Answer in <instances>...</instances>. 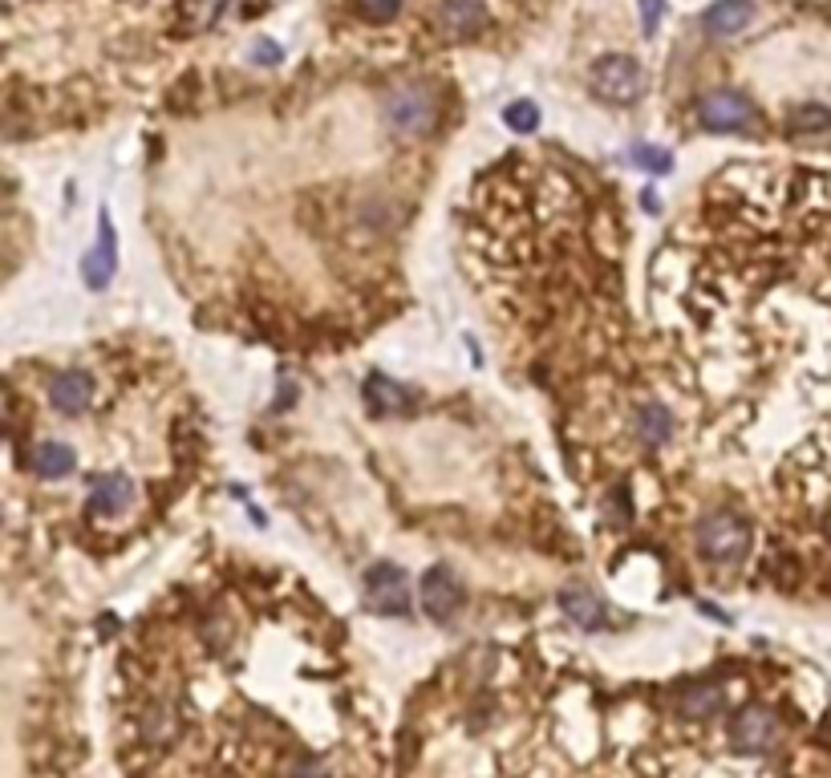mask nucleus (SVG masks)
<instances>
[{
	"label": "nucleus",
	"mask_w": 831,
	"mask_h": 778,
	"mask_svg": "<svg viewBox=\"0 0 831 778\" xmlns=\"http://www.w3.org/2000/svg\"><path fill=\"white\" fill-rule=\"evenodd\" d=\"M285 613L260 588H224L146 625L138 657H126L131 778H369L373 738L353 694L293 709V694L345 673L321 613L260 682Z\"/></svg>",
	"instance_id": "1"
},
{
	"label": "nucleus",
	"mask_w": 831,
	"mask_h": 778,
	"mask_svg": "<svg viewBox=\"0 0 831 778\" xmlns=\"http://www.w3.org/2000/svg\"><path fill=\"white\" fill-rule=\"evenodd\" d=\"M750 540H755L750 519L738 515V511H710L698 523V552L718 567L742 564L750 552Z\"/></svg>",
	"instance_id": "2"
},
{
	"label": "nucleus",
	"mask_w": 831,
	"mask_h": 778,
	"mask_svg": "<svg viewBox=\"0 0 831 778\" xmlns=\"http://www.w3.org/2000/svg\"><path fill=\"white\" fill-rule=\"evenodd\" d=\"M645 85L649 82H645L642 61L629 58V53H608L588 70V90L601 102H613V106H633L645 94Z\"/></svg>",
	"instance_id": "3"
},
{
	"label": "nucleus",
	"mask_w": 831,
	"mask_h": 778,
	"mask_svg": "<svg viewBox=\"0 0 831 778\" xmlns=\"http://www.w3.org/2000/svg\"><path fill=\"white\" fill-rule=\"evenodd\" d=\"M386 119H390V126L398 134H427L439 122V102L422 85H402L386 102Z\"/></svg>",
	"instance_id": "4"
},
{
	"label": "nucleus",
	"mask_w": 831,
	"mask_h": 778,
	"mask_svg": "<svg viewBox=\"0 0 831 778\" xmlns=\"http://www.w3.org/2000/svg\"><path fill=\"white\" fill-rule=\"evenodd\" d=\"M366 604L378 616H410V584L398 564H373L366 572Z\"/></svg>",
	"instance_id": "5"
},
{
	"label": "nucleus",
	"mask_w": 831,
	"mask_h": 778,
	"mask_svg": "<svg viewBox=\"0 0 831 778\" xmlns=\"http://www.w3.org/2000/svg\"><path fill=\"white\" fill-rule=\"evenodd\" d=\"M698 122L706 130H718V134H730V130H747L755 126V106H750L742 94H706L698 102Z\"/></svg>",
	"instance_id": "6"
},
{
	"label": "nucleus",
	"mask_w": 831,
	"mask_h": 778,
	"mask_svg": "<svg viewBox=\"0 0 831 778\" xmlns=\"http://www.w3.org/2000/svg\"><path fill=\"white\" fill-rule=\"evenodd\" d=\"M459 608H463V584H459L451 567L434 564L422 576V613L430 621H451Z\"/></svg>",
	"instance_id": "7"
},
{
	"label": "nucleus",
	"mask_w": 831,
	"mask_h": 778,
	"mask_svg": "<svg viewBox=\"0 0 831 778\" xmlns=\"http://www.w3.org/2000/svg\"><path fill=\"white\" fill-rule=\"evenodd\" d=\"M49 406L61 413V418H82L90 406H94V378L85 369H65L49 381Z\"/></svg>",
	"instance_id": "8"
},
{
	"label": "nucleus",
	"mask_w": 831,
	"mask_h": 778,
	"mask_svg": "<svg viewBox=\"0 0 831 778\" xmlns=\"http://www.w3.org/2000/svg\"><path fill=\"white\" fill-rule=\"evenodd\" d=\"M491 24V12L483 0H442L434 12V29L442 37H479Z\"/></svg>",
	"instance_id": "9"
},
{
	"label": "nucleus",
	"mask_w": 831,
	"mask_h": 778,
	"mask_svg": "<svg viewBox=\"0 0 831 778\" xmlns=\"http://www.w3.org/2000/svg\"><path fill=\"white\" fill-rule=\"evenodd\" d=\"M131 499H134L131 474L106 471L90 483V503L85 508H90V519H119L122 511L131 508Z\"/></svg>",
	"instance_id": "10"
},
{
	"label": "nucleus",
	"mask_w": 831,
	"mask_h": 778,
	"mask_svg": "<svg viewBox=\"0 0 831 778\" xmlns=\"http://www.w3.org/2000/svg\"><path fill=\"white\" fill-rule=\"evenodd\" d=\"M730 738H735L742 750H771L779 743V721H774L771 709L747 706L738 709L735 721H730Z\"/></svg>",
	"instance_id": "11"
},
{
	"label": "nucleus",
	"mask_w": 831,
	"mask_h": 778,
	"mask_svg": "<svg viewBox=\"0 0 831 778\" xmlns=\"http://www.w3.org/2000/svg\"><path fill=\"white\" fill-rule=\"evenodd\" d=\"M82 272H85V284H90L94 293H102V288L114 280V272H119V239H114L110 212H102V232H98V244L90 248V256H85Z\"/></svg>",
	"instance_id": "12"
},
{
	"label": "nucleus",
	"mask_w": 831,
	"mask_h": 778,
	"mask_svg": "<svg viewBox=\"0 0 831 778\" xmlns=\"http://www.w3.org/2000/svg\"><path fill=\"white\" fill-rule=\"evenodd\" d=\"M750 17H755V4L750 0H718L714 9H706V29H710L714 37H735L742 33L750 24Z\"/></svg>",
	"instance_id": "13"
},
{
	"label": "nucleus",
	"mask_w": 831,
	"mask_h": 778,
	"mask_svg": "<svg viewBox=\"0 0 831 778\" xmlns=\"http://www.w3.org/2000/svg\"><path fill=\"white\" fill-rule=\"evenodd\" d=\"M29 467H33L41 483H58V479H65L73 471V450L65 442H41V447H33Z\"/></svg>",
	"instance_id": "14"
},
{
	"label": "nucleus",
	"mask_w": 831,
	"mask_h": 778,
	"mask_svg": "<svg viewBox=\"0 0 831 778\" xmlns=\"http://www.w3.org/2000/svg\"><path fill=\"white\" fill-rule=\"evenodd\" d=\"M674 430H677L674 413L665 410L661 401H649V406L642 410V418H637V434H642V442H645L649 450L665 447V442L674 438Z\"/></svg>",
	"instance_id": "15"
},
{
	"label": "nucleus",
	"mask_w": 831,
	"mask_h": 778,
	"mask_svg": "<svg viewBox=\"0 0 831 778\" xmlns=\"http://www.w3.org/2000/svg\"><path fill=\"white\" fill-rule=\"evenodd\" d=\"M560 608L576 621V625L584 628H601L605 625V604L596 601L593 592H584V588H564L560 592Z\"/></svg>",
	"instance_id": "16"
},
{
	"label": "nucleus",
	"mask_w": 831,
	"mask_h": 778,
	"mask_svg": "<svg viewBox=\"0 0 831 778\" xmlns=\"http://www.w3.org/2000/svg\"><path fill=\"white\" fill-rule=\"evenodd\" d=\"M227 0H178V17H183V29L187 33H199L207 24H215V17L224 12Z\"/></svg>",
	"instance_id": "17"
},
{
	"label": "nucleus",
	"mask_w": 831,
	"mask_h": 778,
	"mask_svg": "<svg viewBox=\"0 0 831 778\" xmlns=\"http://www.w3.org/2000/svg\"><path fill=\"white\" fill-rule=\"evenodd\" d=\"M718 706H722V694L714 685H689L681 694V714H689V718H706Z\"/></svg>",
	"instance_id": "18"
},
{
	"label": "nucleus",
	"mask_w": 831,
	"mask_h": 778,
	"mask_svg": "<svg viewBox=\"0 0 831 778\" xmlns=\"http://www.w3.org/2000/svg\"><path fill=\"white\" fill-rule=\"evenodd\" d=\"M366 398L373 410H410V401H406L402 386H393V381L386 378H369V389Z\"/></svg>",
	"instance_id": "19"
},
{
	"label": "nucleus",
	"mask_w": 831,
	"mask_h": 778,
	"mask_svg": "<svg viewBox=\"0 0 831 778\" xmlns=\"http://www.w3.org/2000/svg\"><path fill=\"white\" fill-rule=\"evenodd\" d=\"M787 126L796 130V134H811V130H828L831 126V110L828 106H796L791 114H787Z\"/></svg>",
	"instance_id": "20"
},
{
	"label": "nucleus",
	"mask_w": 831,
	"mask_h": 778,
	"mask_svg": "<svg viewBox=\"0 0 831 778\" xmlns=\"http://www.w3.org/2000/svg\"><path fill=\"white\" fill-rule=\"evenodd\" d=\"M503 122H507L511 130H520V134H527V130L540 126V110H535L532 102H511V106L503 110Z\"/></svg>",
	"instance_id": "21"
},
{
	"label": "nucleus",
	"mask_w": 831,
	"mask_h": 778,
	"mask_svg": "<svg viewBox=\"0 0 831 778\" xmlns=\"http://www.w3.org/2000/svg\"><path fill=\"white\" fill-rule=\"evenodd\" d=\"M398 9H402V0H357V12H361L369 24L393 21V17H398Z\"/></svg>",
	"instance_id": "22"
},
{
	"label": "nucleus",
	"mask_w": 831,
	"mask_h": 778,
	"mask_svg": "<svg viewBox=\"0 0 831 778\" xmlns=\"http://www.w3.org/2000/svg\"><path fill=\"white\" fill-rule=\"evenodd\" d=\"M637 158H642V166L657 171V175H665V171H669V154H665V151H654V146H642V151H637Z\"/></svg>",
	"instance_id": "23"
},
{
	"label": "nucleus",
	"mask_w": 831,
	"mask_h": 778,
	"mask_svg": "<svg viewBox=\"0 0 831 778\" xmlns=\"http://www.w3.org/2000/svg\"><path fill=\"white\" fill-rule=\"evenodd\" d=\"M661 0H642V24L645 33H657V24H661Z\"/></svg>",
	"instance_id": "24"
},
{
	"label": "nucleus",
	"mask_w": 831,
	"mask_h": 778,
	"mask_svg": "<svg viewBox=\"0 0 831 778\" xmlns=\"http://www.w3.org/2000/svg\"><path fill=\"white\" fill-rule=\"evenodd\" d=\"M256 58H264V61H280V49L264 41V45H256Z\"/></svg>",
	"instance_id": "25"
}]
</instances>
